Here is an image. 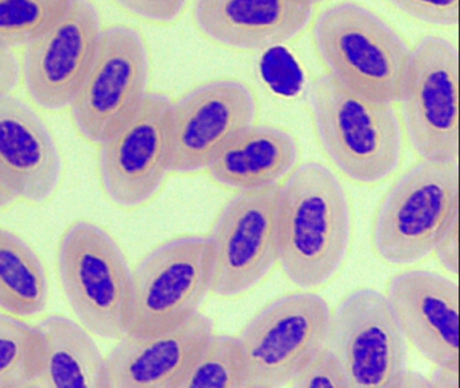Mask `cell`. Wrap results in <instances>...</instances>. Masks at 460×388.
Listing matches in <instances>:
<instances>
[{"label": "cell", "mask_w": 460, "mask_h": 388, "mask_svg": "<svg viewBox=\"0 0 460 388\" xmlns=\"http://www.w3.org/2000/svg\"><path fill=\"white\" fill-rule=\"evenodd\" d=\"M49 298V279L36 251L14 232L0 228V309L34 317Z\"/></svg>", "instance_id": "cell-21"}, {"label": "cell", "mask_w": 460, "mask_h": 388, "mask_svg": "<svg viewBox=\"0 0 460 388\" xmlns=\"http://www.w3.org/2000/svg\"><path fill=\"white\" fill-rule=\"evenodd\" d=\"M257 110L254 92L234 78L207 81L172 101V172L207 170L231 140L255 124Z\"/></svg>", "instance_id": "cell-13"}, {"label": "cell", "mask_w": 460, "mask_h": 388, "mask_svg": "<svg viewBox=\"0 0 460 388\" xmlns=\"http://www.w3.org/2000/svg\"><path fill=\"white\" fill-rule=\"evenodd\" d=\"M208 239L217 295L235 298L260 285L279 263V186L238 191Z\"/></svg>", "instance_id": "cell-10"}, {"label": "cell", "mask_w": 460, "mask_h": 388, "mask_svg": "<svg viewBox=\"0 0 460 388\" xmlns=\"http://www.w3.org/2000/svg\"><path fill=\"white\" fill-rule=\"evenodd\" d=\"M387 301L406 341L436 368H459V287L427 269H403L390 278Z\"/></svg>", "instance_id": "cell-15"}, {"label": "cell", "mask_w": 460, "mask_h": 388, "mask_svg": "<svg viewBox=\"0 0 460 388\" xmlns=\"http://www.w3.org/2000/svg\"><path fill=\"white\" fill-rule=\"evenodd\" d=\"M298 146L287 129L252 127L231 140L208 164L209 177L236 191L277 186L297 166Z\"/></svg>", "instance_id": "cell-19"}, {"label": "cell", "mask_w": 460, "mask_h": 388, "mask_svg": "<svg viewBox=\"0 0 460 388\" xmlns=\"http://www.w3.org/2000/svg\"><path fill=\"white\" fill-rule=\"evenodd\" d=\"M180 388H247L238 339L228 334H212Z\"/></svg>", "instance_id": "cell-23"}, {"label": "cell", "mask_w": 460, "mask_h": 388, "mask_svg": "<svg viewBox=\"0 0 460 388\" xmlns=\"http://www.w3.org/2000/svg\"><path fill=\"white\" fill-rule=\"evenodd\" d=\"M119 7L150 23L168 24L181 15L188 0H114Z\"/></svg>", "instance_id": "cell-27"}, {"label": "cell", "mask_w": 460, "mask_h": 388, "mask_svg": "<svg viewBox=\"0 0 460 388\" xmlns=\"http://www.w3.org/2000/svg\"><path fill=\"white\" fill-rule=\"evenodd\" d=\"M331 349L349 388H395L408 371V341L387 301L376 288L349 291L331 314Z\"/></svg>", "instance_id": "cell-12"}, {"label": "cell", "mask_w": 460, "mask_h": 388, "mask_svg": "<svg viewBox=\"0 0 460 388\" xmlns=\"http://www.w3.org/2000/svg\"><path fill=\"white\" fill-rule=\"evenodd\" d=\"M397 102L417 155L422 161L457 164L459 59L454 43L436 35L417 43Z\"/></svg>", "instance_id": "cell-8"}, {"label": "cell", "mask_w": 460, "mask_h": 388, "mask_svg": "<svg viewBox=\"0 0 460 388\" xmlns=\"http://www.w3.org/2000/svg\"><path fill=\"white\" fill-rule=\"evenodd\" d=\"M63 177V159L41 116L12 92L0 93V180L18 198L49 201Z\"/></svg>", "instance_id": "cell-16"}, {"label": "cell", "mask_w": 460, "mask_h": 388, "mask_svg": "<svg viewBox=\"0 0 460 388\" xmlns=\"http://www.w3.org/2000/svg\"><path fill=\"white\" fill-rule=\"evenodd\" d=\"M149 51L138 30H102L95 56L71 104L75 127L88 142L103 143L147 93Z\"/></svg>", "instance_id": "cell-11"}, {"label": "cell", "mask_w": 460, "mask_h": 388, "mask_svg": "<svg viewBox=\"0 0 460 388\" xmlns=\"http://www.w3.org/2000/svg\"><path fill=\"white\" fill-rule=\"evenodd\" d=\"M172 100L146 93L131 115L101 143L99 177L110 201L136 209L152 201L171 170Z\"/></svg>", "instance_id": "cell-9"}, {"label": "cell", "mask_w": 460, "mask_h": 388, "mask_svg": "<svg viewBox=\"0 0 460 388\" xmlns=\"http://www.w3.org/2000/svg\"><path fill=\"white\" fill-rule=\"evenodd\" d=\"M15 201H17V197L7 188L6 183L0 180V209L9 207Z\"/></svg>", "instance_id": "cell-31"}, {"label": "cell", "mask_w": 460, "mask_h": 388, "mask_svg": "<svg viewBox=\"0 0 460 388\" xmlns=\"http://www.w3.org/2000/svg\"><path fill=\"white\" fill-rule=\"evenodd\" d=\"M440 266L448 274H457L459 269V215L455 216L443 234L438 237L433 250Z\"/></svg>", "instance_id": "cell-28"}, {"label": "cell", "mask_w": 460, "mask_h": 388, "mask_svg": "<svg viewBox=\"0 0 460 388\" xmlns=\"http://www.w3.org/2000/svg\"><path fill=\"white\" fill-rule=\"evenodd\" d=\"M331 314L325 299L306 290L279 296L261 309L236 337L243 355L247 388L288 385L327 347Z\"/></svg>", "instance_id": "cell-7"}, {"label": "cell", "mask_w": 460, "mask_h": 388, "mask_svg": "<svg viewBox=\"0 0 460 388\" xmlns=\"http://www.w3.org/2000/svg\"><path fill=\"white\" fill-rule=\"evenodd\" d=\"M212 291L208 236L182 234L150 251L131 271L128 333L152 336L198 314Z\"/></svg>", "instance_id": "cell-6"}, {"label": "cell", "mask_w": 460, "mask_h": 388, "mask_svg": "<svg viewBox=\"0 0 460 388\" xmlns=\"http://www.w3.org/2000/svg\"><path fill=\"white\" fill-rule=\"evenodd\" d=\"M101 16L90 0H74L66 13L29 43L23 80L31 100L48 110L71 107L101 38Z\"/></svg>", "instance_id": "cell-14"}, {"label": "cell", "mask_w": 460, "mask_h": 388, "mask_svg": "<svg viewBox=\"0 0 460 388\" xmlns=\"http://www.w3.org/2000/svg\"><path fill=\"white\" fill-rule=\"evenodd\" d=\"M432 387L459 388V368H436L429 375Z\"/></svg>", "instance_id": "cell-30"}, {"label": "cell", "mask_w": 460, "mask_h": 388, "mask_svg": "<svg viewBox=\"0 0 460 388\" xmlns=\"http://www.w3.org/2000/svg\"><path fill=\"white\" fill-rule=\"evenodd\" d=\"M308 101L320 146L344 177L376 185L397 172L402 128L394 104L362 96L328 75L312 84Z\"/></svg>", "instance_id": "cell-2"}, {"label": "cell", "mask_w": 460, "mask_h": 388, "mask_svg": "<svg viewBox=\"0 0 460 388\" xmlns=\"http://www.w3.org/2000/svg\"><path fill=\"white\" fill-rule=\"evenodd\" d=\"M403 15L428 26H456L459 0H386Z\"/></svg>", "instance_id": "cell-26"}, {"label": "cell", "mask_w": 460, "mask_h": 388, "mask_svg": "<svg viewBox=\"0 0 460 388\" xmlns=\"http://www.w3.org/2000/svg\"><path fill=\"white\" fill-rule=\"evenodd\" d=\"M457 215V164L419 162L382 199L373 225L374 250L389 266H414L432 255L438 237Z\"/></svg>", "instance_id": "cell-4"}, {"label": "cell", "mask_w": 460, "mask_h": 388, "mask_svg": "<svg viewBox=\"0 0 460 388\" xmlns=\"http://www.w3.org/2000/svg\"><path fill=\"white\" fill-rule=\"evenodd\" d=\"M40 349L37 326L0 313V388L34 387Z\"/></svg>", "instance_id": "cell-22"}, {"label": "cell", "mask_w": 460, "mask_h": 388, "mask_svg": "<svg viewBox=\"0 0 460 388\" xmlns=\"http://www.w3.org/2000/svg\"><path fill=\"white\" fill-rule=\"evenodd\" d=\"M37 331L41 349L34 387L107 388L106 356L84 325L53 314Z\"/></svg>", "instance_id": "cell-20"}, {"label": "cell", "mask_w": 460, "mask_h": 388, "mask_svg": "<svg viewBox=\"0 0 460 388\" xmlns=\"http://www.w3.org/2000/svg\"><path fill=\"white\" fill-rule=\"evenodd\" d=\"M314 42L333 80L368 99L398 101L411 48L376 13L355 2L330 5L314 22Z\"/></svg>", "instance_id": "cell-3"}, {"label": "cell", "mask_w": 460, "mask_h": 388, "mask_svg": "<svg viewBox=\"0 0 460 388\" xmlns=\"http://www.w3.org/2000/svg\"><path fill=\"white\" fill-rule=\"evenodd\" d=\"M74 0H0V46L12 50L44 34Z\"/></svg>", "instance_id": "cell-24"}, {"label": "cell", "mask_w": 460, "mask_h": 388, "mask_svg": "<svg viewBox=\"0 0 460 388\" xmlns=\"http://www.w3.org/2000/svg\"><path fill=\"white\" fill-rule=\"evenodd\" d=\"M58 269L64 294L82 325L102 339L128 333L131 269L114 237L79 220L61 236Z\"/></svg>", "instance_id": "cell-5"}, {"label": "cell", "mask_w": 460, "mask_h": 388, "mask_svg": "<svg viewBox=\"0 0 460 388\" xmlns=\"http://www.w3.org/2000/svg\"><path fill=\"white\" fill-rule=\"evenodd\" d=\"M306 2L311 3L312 5H316L319 3L325 2V0H306Z\"/></svg>", "instance_id": "cell-32"}, {"label": "cell", "mask_w": 460, "mask_h": 388, "mask_svg": "<svg viewBox=\"0 0 460 388\" xmlns=\"http://www.w3.org/2000/svg\"><path fill=\"white\" fill-rule=\"evenodd\" d=\"M20 64L10 48L0 46V93L12 92L20 81Z\"/></svg>", "instance_id": "cell-29"}, {"label": "cell", "mask_w": 460, "mask_h": 388, "mask_svg": "<svg viewBox=\"0 0 460 388\" xmlns=\"http://www.w3.org/2000/svg\"><path fill=\"white\" fill-rule=\"evenodd\" d=\"M288 385L296 388H349L343 366L330 345L317 352Z\"/></svg>", "instance_id": "cell-25"}, {"label": "cell", "mask_w": 460, "mask_h": 388, "mask_svg": "<svg viewBox=\"0 0 460 388\" xmlns=\"http://www.w3.org/2000/svg\"><path fill=\"white\" fill-rule=\"evenodd\" d=\"M352 237L349 193L322 162L296 166L279 186V263L304 290L330 282L343 267Z\"/></svg>", "instance_id": "cell-1"}, {"label": "cell", "mask_w": 460, "mask_h": 388, "mask_svg": "<svg viewBox=\"0 0 460 388\" xmlns=\"http://www.w3.org/2000/svg\"><path fill=\"white\" fill-rule=\"evenodd\" d=\"M312 11L306 0H195L193 21L217 45L254 51L295 40L308 26Z\"/></svg>", "instance_id": "cell-18"}, {"label": "cell", "mask_w": 460, "mask_h": 388, "mask_svg": "<svg viewBox=\"0 0 460 388\" xmlns=\"http://www.w3.org/2000/svg\"><path fill=\"white\" fill-rule=\"evenodd\" d=\"M212 334L201 313L152 336L125 334L106 356L107 388H180Z\"/></svg>", "instance_id": "cell-17"}]
</instances>
